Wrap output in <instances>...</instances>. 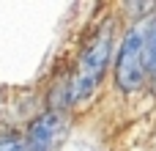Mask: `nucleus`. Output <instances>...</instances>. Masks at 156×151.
Here are the masks:
<instances>
[{"instance_id": "obj_1", "label": "nucleus", "mask_w": 156, "mask_h": 151, "mask_svg": "<svg viewBox=\"0 0 156 151\" xmlns=\"http://www.w3.org/2000/svg\"><path fill=\"white\" fill-rule=\"evenodd\" d=\"M148 30L145 25H137L132 28L126 36H123V44H121V55H118V69H115V77H118V85L123 91H134L143 85V77H145V44H148Z\"/></svg>"}, {"instance_id": "obj_2", "label": "nucleus", "mask_w": 156, "mask_h": 151, "mask_svg": "<svg viewBox=\"0 0 156 151\" xmlns=\"http://www.w3.org/2000/svg\"><path fill=\"white\" fill-rule=\"evenodd\" d=\"M107 61H110V33H101L80 58V69L74 74V80L69 83V99L71 102H82L93 88L96 83L101 80L104 69H107Z\"/></svg>"}, {"instance_id": "obj_3", "label": "nucleus", "mask_w": 156, "mask_h": 151, "mask_svg": "<svg viewBox=\"0 0 156 151\" xmlns=\"http://www.w3.org/2000/svg\"><path fill=\"white\" fill-rule=\"evenodd\" d=\"M66 132V121L60 113H44L41 118L33 121L30 132H27V143L33 151H55L60 138Z\"/></svg>"}, {"instance_id": "obj_4", "label": "nucleus", "mask_w": 156, "mask_h": 151, "mask_svg": "<svg viewBox=\"0 0 156 151\" xmlns=\"http://www.w3.org/2000/svg\"><path fill=\"white\" fill-rule=\"evenodd\" d=\"M145 66L151 69V74L156 77V25L148 30V44H145Z\"/></svg>"}, {"instance_id": "obj_5", "label": "nucleus", "mask_w": 156, "mask_h": 151, "mask_svg": "<svg viewBox=\"0 0 156 151\" xmlns=\"http://www.w3.org/2000/svg\"><path fill=\"white\" fill-rule=\"evenodd\" d=\"M0 151H33L30 143L19 140V138H3L0 140Z\"/></svg>"}]
</instances>
